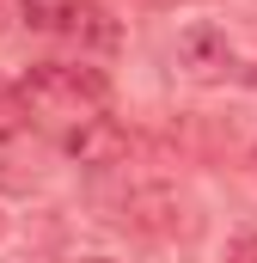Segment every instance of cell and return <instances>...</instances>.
Segmentation results:
<instances>
[{
    "label": "cell",
    "mask_w": 257,
    "mask_h": 263,
    "mask_svg": "<svg viewBox=\"0 0 257 263\" xmlns=\"http://www.w3.org/2000/svg\"><path fill=\"white\" fill-rule=\"evenodd\" d=\"M19 98H25V110H37V117H49V123H67V129H80V123L104 117V104H111V80H104L98 67L37 62L31 73H25Z\"/></svg>",
    "instance_id": "1"
},
{
    "label": "cell",
    "mask_w": 257,
    "mask_h": 263,
    "mask_svg": "<svg viewBox=\"0 0 257 263\" xmlns=\"http://www.w3.org/2000/svg\"><path fill=\"white\" fill-rule=\"evenodd\" d=\"M178 67L208 86V80H227V73L239 67V55H233V43H227L221 25H202V18H196V25L178 31Z\"/></svg>",
    "instance_id": "2"
},
{
    "label": "cell",
    "mask_w": 257,
    "mask_h": 263,
    "mask_svg": "<svg viewBox=\"0 0 257 263\" xmlns=\"http://www.w3.org/2000/svg\"><path fill=\"white\" fill-rule=\"evenodd\" d=\"M56 31H67V37H74V43H86V49H117V43H123L117 18H111L98 0H67Z\"/></svg>",
    "instance_id": "3"
},
{
    "label": "cell",
    "mask_w": 257,
    "mask_h": 263,
    "mask_svg": "<svg viewBox=\"0 0 257 263\" xmlns=\"http://www.w3.org/2000/svg\"><path fill=\"white\" fill-rule=\"evenodd\" d=\"M128 147V135L111 123V117H92V123H80V129H67V153L80 159V165H117Z\"/></svg>",
    "instance_id": "4"
},
{
    "label": "cell",
    "mask_w": 257,
    "mask_h": 263,
    "mask_svg": "<svg viewBox=\"0 0 257 263\" xmlns=\"http://www.w3.org/2000/svg\"><path fill=\"white\" fill-rule=\"evenodd\" d=\"M25 117H31V110H25L19 86H12V80H0V141H12V135L25 129Z\"/></svg>",
    "instance_id": "5"
},
{
    "label": "cell",
    "mask_w": 257,
    "mask_h": 263,
    "mask_svg": "<svg viewBox=\"0 0 257 263\" xmlns=\"http://www.w3.org/2000/svg\"><path fill=\"white\" fill-rule=\"evenodd\" d=\"M62 6H67V0H25V25L56 31V25H62Z\"/></svg>",
    "instance_id": "6"
},
{
    "label": "cell",
    "mask_w": 257,
    "mask_h": 263,
    "mask_svg": "<svg viewBox=\"0 0 257 263\" xmlns=\"http://www.w3.org/2000/svg\"><path fill=\"white\" fill-rule=\"evenodd\" d=\"M80 263H104V257H80Z\"/></svg>",
    "instance_id": "7"
}]
</instances>
